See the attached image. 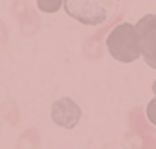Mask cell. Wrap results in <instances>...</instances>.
I'll list each match as a JSON object with an SVG mask.
<instances>
[{
    "label": "cell",
    "mask_w": 156,
    "mask_h": 149,
    "mask_svg": "<svg viewBox=\"0 0 156 149\" xmlns=\"http://www.w3.org/2000/svg\"><path fill=\"white\" fill-rule=\"evenodd\" d=\"M106 49L113 60L120 63H133L140 58V47L135 25L129 22H122L109 31L106 38Z\"/></svg>",
    "instance_id": "cell-1"
},
{
    "label": "cell",
    "mask_w": 156,
    "mask_h": 149,
    "mask_svg": "<svg viewBox=\"0 0 156 149\" xmlns=\"http://www.w3.org/2000/svg\"><path fill=\"white\" fill-rule=\"evenodd\" d=\"M63 7L70 18L83 25H101L108 18V11L99 0H63Z\"/></svg>",
    "instance_id": "cell-2"
},
{
    "label": "cell",
    "mask_w": 156,
    "mask_h": 149,
    "mask_svg": "<svg viewBox=\"0 0 156 149\" xmlns=\"http://www.w3.org/2000/svg\"><path fill=\"white\" fill-rule=\"evenodd\" d=\"M140 56L145 60V63L154 70L156 68V15L149 13L144 18H140L135 25Z\"/></svg>",
    "instance_id": "cell-3"
},
{
    "label": "cell",
    "mask_w": 156,
    "mask_h": 149,
    "mask_svg": "<svg viewBox=\"0 0 156 149\" xmlns=\"http://www.w3.org/2000/svg\"><path fill=\"white\" fill-rule=\"evenodd\" d=\"M81 117H83L81 106L70 97H61V99L54 101L50 106V119L59 128L74 129L81 122Z\"/></svg>",
    "instance_id": "cell-4"
},
{
    "label": "cell",
    "mask_w": 156,
    "mask_h": 149,
    "mask_svg": "<svg viewBox=\"0 0 156 149\" xmlns=\"http://www.w3.org/2000/svg\"><path fill=\"white\" fill-rule=\"evenodd\" d=\"M36 5L43 13H58L63 7V0H36Z\"/></svg>",
    "instance_id": "cell-5"
}]
</instances>
